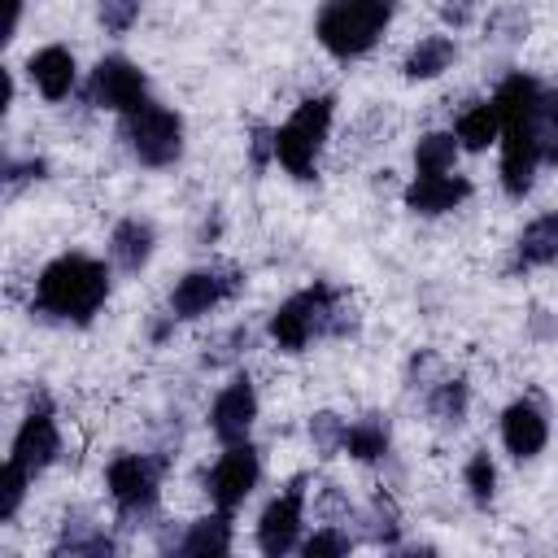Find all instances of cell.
I'll list each match as a JSON object with an SVG mask.
<instances>
[{
	"label": "cell",
	"instance_id": "obj_18",
	"mask_svg": "<svg viewBox=\"0 0 558 558\" xmlns=\"http://www.w3.org/2000/svg\"><path fill=\"white\" fill-rule=\"evenodd\" d=\"M26 74H31L35 92H39L44 100H52V105H57V100H65V96L74 92V83H78V61H74V52H70V48L48 44V48L31 52Z\"/></svg>",
	"mask_w": 558,
	"mask_h": 558
},
{
	"label": "cell",
	"instance_id": "obj_23",
	"mask_svg": "<svg viewBox=\"0 0 558 558\" xmlns=\"http://www.w3.org/2000/svg\"><path fill=\"white\" fill-rule=\"evenodd\" d=\"M388 445H392V427H388V414H362L344 427V453L353 462H384L388 458Z\"/></svg>",
	"mask_w": 558,
	"mask_h": 558
},
{
	"label": "cell",
	"instance_id": "obj_31",
	"mask_svg": "<svg viewBox=\"0 0 558 558\" xmlns=\"http://www.w3.org/2000/svg\"><path fill=\"white\" fill-rule=\"evenodd\" d=\"M349 549H353V536L340 523H323L314 536H301L305 558H331V554H349Z\"/></svg>",
	"mask_w": 558,
	"mask_h": 558
},
{
	"label": "cell",
	"instance_id": "obj_25",
	"mask_svg": "<svg viewBox=\"0 0 558 558\" xmlns=\"http://www.w3.org/2000/svg\"><path fill=\"white\" fill-rule=\"evenodd\" d=\"M462 144L453 131H427L414 140V174H449Z\"/></svg>",
	"mask_w": 558,
	"mask_h": 558
},
{
	"label": "cell",
	"instance_id": "obj_26",
	"mask_svg": "<svg viewBox=\"0 0 558 558\" xmlns=\"http://www.w3.org/2000/svg\"><path fill=\"white\" fill-rule=\"evenodd\" d=\"M366 541H375V545H388V549H397V541H401V510H397V497L392 493H375L371 497V506H366Z\"/></svg>",
	"mask_w": 558,
	"mask_h": 558
},
{
	"label": "cell",
	"instance_id": "obj_35",
	"mask_svg": "<svg viewBox=\"0 0 558 558\" xmlns=\"http://www.w3.org/2000/svg\"><path fill=\"white\" fill-rule=\"evenodd\" d=\"M244 344H248V327H231V331H222V336L214 340V353L205 349V366H222V362L240 357Z\"/></svg>",
	"mask_w": 558,
	"mask_h": 558
},
{
	"label": "cell",
	"instance_id": "obj_5",
	"mask_svg": "<svg viewBox=\"0 0 558 558\" xmlns=\"http://www.w3.org/2000/svg\"><path fill=\"white\" fill-rule=\"evenodd\" d=\"M331 122H336V96H305L288 113V122L275 126V161L301 183L318 179V153L331 135Z\"/></svg>",
	"mask_w": 558,
	"mask_h": 558
},
{
	"label": "cell",
	"instance_id": "obj_1",
	"mask_svg": "<svg viewBox=\"0 0 558 558\" xmlns=\"http://www.w3.org/2000/svg\"><path fill=\"white\" fill-rule=\"evenodd\" d=\"M541 92L545 83L514 70L497 83L493 92V109H497V122H501V192L510 201H523L536 183V170L545 166L541 157V131H536V113H541Z\"/></svg>",
	"mask_w": 558,
	"mask_h": 558
},
{
	"label": "cell",
	"instance_id": "obj_15",
	"mask_svg": "<svg viewBox=\"0 0 558 558\" xmlns=\"http://www.w3.org/2000/svg\"><path fill=\"white\" fill-rule=\"evenodd\" d=\"M501 445H506V453L514 462L536 458L549 445V418H545V410L536 401H527V397L510 401L501 410Z\"/></svg>",
	"mask_w": 558,
	"mask_h": 558
},
{
	"label": "cell",
	"instance_id": "obj_17",
	"mask_svg": "<svg viewBox=\"0 0 558 558\" xmlns=\"http://www.w3.org/2000/svg\"><path fill=\"white\" fill-rule=\"evenodd\" d=\"M153 253H157V227L148 218L131 214V218L113 222V231H109V266L113 270L140 275L153 262Z\"/></svg>",
	"mask_w": 558,
	"mask_h": 558
},
{
	"label": "cell",
	"instance_id": "obj_32",
	"mask_svg": "<svg viewBox=\"0 0 558 558\" xmlns=\"http://www.w3.org/2000/svg\"><path fill=\"white\" fill-rule=\"evenodd\" d=\"M140 4L144 0H96V17H100V26L109 35H126L135 26V17H140Z\"/></svg>",
	"mask_w": 558,
	"mask_h": 558
},
{
	"label": "cell",
	"instance_id": "obj_24",
	"mask_svg": "<svg viewBox=\"0 0 558 558\" xmlns=\"http://www.w3.org/2000/svg\"><path fill=\"white\" fill-rule=\"evenodd\" d=\"M453 135H458V144H462L466 153H484L488 144H497L501 122H497L493 100H480V105L462 109V113H458V122H453Z\"/></svg>",
	"mask_w": 558,
	"mask_h": 558
},
{
	"label": "cell",
	"instance_id": "obj_12",
	"mask_svg": "<svg viewBox=\"0 0 558 558\" xmlns=\"http://www.w3.org/2000/svg\"><path fill=\"white\" fill-rule=\"evenodd\" d=\"M257 480H262V453L248 440H240V445H222V458L205 475V493H209V501L218 510H231L235 514L253 497Z\"/></svg>",
	"mask_w": 558,
	"mask_h": 558
},
{
	"label": "cell",
	"instance_id": "obj_27",
	"mask_svg": "<svg viewBox=\"0 0 558 558\" xmlns=\"http://www.w3.org/2000/svg\"><path fill=\"white\" fill-rule=\"evenodd\" d=\"M462 484H466V493H471L475 506H488V501L497 497V462L488 458V449H475V453L466 458Z\"/></svg>",
	"mask_w": 558,
	"mask_h": 558
},
{
	"label": "cell",
	"instance_id": "obj_28",
	"mask_svg": "<svg viewBox=\"0 0 558 558\" xmlns=\"http://www.w3.org/2000/svg\"><path fill=\"white\" fill-rule=\"evenodd\" d=\"M536 131H541V157H545V166H558V83H545V92H541Z\"/></svg>",
	"mask_w": 558,
	"mask_h": 558
},
{
	"label": "cell",
	"instance_id": "obj_6",
	"mask_svg": "<svg viewBox=\"0 0 558 558\" xmlns=\"http://www.w3.org/2000/svg\"><path fill=\"white\" fill-rule=\"evenodd\" d=\"M161 475H166V458H153V453H118L105 466V488L122 523H144L157 514Z\"/></svg>",
	"mask_w": 558,
	"mask_h": 558
},
{
	"label": "cell",
	"instance_id": "obj_3",
	"mask_svg": "<svg viewBox=\"0 0 558 558\" xmlns=\"http://www.w3.org/2000/svg\"><path fill=\"white\" fill-rule=\"evenodd\" d=\"M349 331H357V314L331 283H310L292 292L275 305L266 323V336L279 353H305L314 340H340Z\"/></svg>",
	"mask_w": 558,
	"mask_h": 558
},
{
	"label": "cell",
	"instance_id": "obj_4",
	"mask_svg": "<svg viewBox=\"0 0 558 558\" xmlns=\"http://www.w3.org/2000/svg\"><path fill=\"white\" fill-rule=\"evenodd\" d=\"M392 9L397 4L388 0H323L314 35L336 61H357L379 44V35L392 22Z\"/></svg>",
	"mask_w": 558,
	"mask_h": 558
},
{
	"label": "cell",
	"instance_id": "obj_13",
	"mask_svg": "<svg viewBox=\"0 0 558 558\" xmlns=\"http://www.w3.org/2000/svg\"><path fill=\"white\" fill-rule=\"evenodd\" d=\"M253 423H257V388L248 375H231V384H222L209 405V432L222 445H240L248 440Z\"/></svg>",
	"mask_w": 558,
	"mask_h": 558
},
{
	"label": "cell",
	"instance_id": "obj_22",
	"mask_svg": "<svg viewBox=\"0 0 558 558\" xmlns=\"http://www.w3.org/2000/svg\"><path fill=\"white\" fill-rule=\"evenodd\" d=\"M423 414L436 423V427H462L466 423V410H471V384L466 379H432L423 392Z\"/></svg>",
	"mask_w": 558,
	"mask_h": 558
},
{
	"label": "cell",
	"instance_id": "obj_36",
	"mask_svg": "<svg viewBox=\"0 0 558 558\" xmlns=\"http://www.w3.org/2000/svg\"><path fill=\"white\" fill-rule=\"evenodd\" d=\"M475 9H480V0H440V17H445L453 31L471 26V22H475Z\"/></svg>",
	"mask_w": 558,
	"mask_h": 558
},
{
	"label": "cell",
	"instance_id": "obj_30",
	"mask_svg": "<svg viewBox=\"0 0 558 558\" xmlns=\"http://www.w3.org/2000/svg\"><path fill=\"white\" fill-rule=\"evenodd\" d=\"M31 484H35V480H31L22 466L4 462V475H0V523H13V519H17V510H22Z\"/></svg>",
	"mask_w": 558,
	"mask_h": 558
},
{
	"label": "cell",
	"instance_id": "obj_20",
	"mask_svg": "<svg viewBox=\"0 0 558 558\" xmlns=\"http://www.w3.org/2000/svg\"><path fill=\"white\" fill-rule=\"evenodd\" d=\"M458 61V39L453 35H423L410 44V52L401 57V74L410 83H432L440 78L445 70H453Z\"/></svg>",
	"mask_w": 558,
	"mask_h": 558
},
{
	"label": "cell",
	"instance_id": "obj_2",
	"mask_svg": "<svg viewBox=\"0 0 558 558\" xmlns=\"http://www.w3.org/2000/svg\"><path fill=\"white\" fill-rule=\"evenodd\" d=\"M109 301V266L92 253H57L35 279V314L87 327Z\"/></svg>",
	"mask_w": 558,
	"mask_h": 558
},
{
	"label": "cell",
	"instance_id": "obj_16",
	"mask_svg": "<svg viewBox=\"0 0 558 558\" xmlns=\"http://www.w3.org/2000/svg\"><path fill=\"white\" fill-rule=\"evenodd\" d=\"M471 179L466 174H414L401 192L405 209L410 214H423V218H440V214H453L466 196H471Z\"/></svg>",
	"mask_w": 558,
	"mask_h": 558
},
{
	"label": "cell",
	"instance_id": "obj_11",
	"mask_svg": "<svg viewBox=\"0 0 558 558\" xmlns=\"http://www.w3.org/2000/svg\"><path fill=\"white\" fill-rule=\"evenodd\" d=\"M144 100H148V78L131 57L113 52V57H100L92 65V78H87V105L92 109H109V113L126 118Z\"/></svg>",
	"mask_w": 558,
	"mask_h": 558
},
{
	"label": "cell",
	"instance_id": "obj_8",
	"mask_svg": "<svg viewBox=\"0 0 558 558\" xmlns=\"http://www.w3.org/2000/svg\"><path fill=\"white\" fill-rule=\"evenodd\" d=\"M61 458V427H57V414H52V397L44 388L31 392L26 401V414L13 432V445H9V462L22 466L31 480L44 475L52 462Z\"/></svg>",
	"mask_w": 558,
	"mask_h": 558
},
{
	"label": "cell",
	"instance_id": "obj_10",
	"mask_svg": "<svg viewBox=\"0 0 558 558\" xmlns=\"http://www.w3.org/2000/svg\"><path fill=\"white\" fill-rule=\"evenodd\" d=\"M305 484L310 475H292L283 484V493H275L266 501V510L257 514V549L266 558H283L292 549H301V527H305Z\"/></svg>",
	"mask_w": 558,
	"mask_h": 558
},
{
	"label": "cell",
	"instance_id": "obj_29",
	"mask_svg": "<svg viewBox=\"0 0 558 558\" xmlns=\"http://www.w3.org/2000/svg\"><path fill=\"white\" fill-rule=\"evenodd\" d=\"M344 418L336 414V410H318L314 418H310V440H314V449L323 453V458H331V453H344Z\"/></svg>",
	"mask_w": 558,
	"mask_h": 558
},
{
	"label": "cell",
	"instance_id": "obj_38",
	"mask_svg": "<svg viewBox=\"0 0 558 558\" xmlns=\"http://www.w3.org/2000/svg\"><path fill=\"white\" fill-rule=\"evenodd\" d=\"M388 4H397V0H388Z\"/></svg>",
	"mask_w": 558,
	"mask_h": 558
},
{
	"label": "cell",
	"instance_id": "obj_37",
	"mask_svg": "<svg viewBox=\"0 0 558 558\" xmlns=\"http://www.w3.org/2000/svg\"><path fill=\"white\" fill-rule=\"evenodd\" d=\"M9 4V22H4V39H17V26H22V9L26 0H4Z\"/></svg>",
	"mask_w": 558,
	"mask_h": 558
},
{
	"label": "cell",
	"instance_id": "obj_34",
	"mask_svg": "<svg viewBox=\"0 0 558 558\" xmlns=\"http://www.w3.org/2000/svg\"><path fill=\"white\" fill-rule=\"evenodd\" d=\"M44 170H48V161H44V157H22V161H17V157H9V161H4V174H0V179H4V192H9V196H17L26 183H39V179H44Z\"/></svg>",
	"mask_w": 558,
	"mask_h": 558
},
{
	"label": "cell",
	"instance_id": "obj_7",
	"mask_svg": "<svg viewBox=\"0 0 558 558\" xmlns=\"http://www.w3.org/2000/svg\"><path fill=\"white\" fill-rule=\"evenodd\" d=\"M118 131L126 153L148 170H166L183 157V118L161 100H144L135 113L122 118Z\"/></svg>",
	"mask_w": 558,
	"mask_h": 558
},
{
	"label": "cell",
	"instance_id": "obj_14",
	"mask_svg": "<svg viewBox=\"0 0 558 558\" xmlns=\"http://www.w3.org/2000/svg\"><path fill=\"white\" fill-rule=\"evenodd\" d=\"M231 545H235L231 510H218V506H214V514H201V519L183 523L179 532H161L157 536V549H166V554H192V558L231 554Z\"/></svg>",
	"mask_w": 558,
	"mask_h": 558
},
{
	"label": "cell",
	"instance_id": "obj_19",
	"mask_svg": "<svg viewBox=\"0 0 558 558\" xmlns=\"http://www.w3.org/2000/svg\"><path fill=\"white\" fill-rule=\"evenodd\" d=\"M554 262H558V209L532 218V222L519 231L506 270L519 275V270H541V266H554Z\"/></svg>",
	"mask_w": 558,
	"mask_h": 558
},
{
	"label": "cell",
	"instance_id": "obj_21",
	"mask_svg": "<svg viewBox=\"0 0 558 558\" xmlns=\"http://www.w3.org/2000/svg\"><path fill=\"white\" fill-rule=\"evenodd\" d=\"M52 554H92V558H109L118 554V541L105 532V523H96L87 510H70L61 523V536L52 545Z\"/></svg>",
	"mask_w": 558,
	"mask_h": 558
},
{
	"label": "cell",
	"instance_id": "obj_33",
	"mask_svg": "<svg viewBox=\"0 0 558 558\" xmlns=\"http://www.w3.org/2000/svg\"><path fill=\"white\" fill-rule=\"evenodd\" d=\"M523 35H527V13H523L519 4H501V9H493V17H488V39L519 44Z\"/></svg>",
	"mask_w": 558,
	"mask_h": 558
},
{
	"label": "cell",
	"instance_id": "obj_9",
	"mask_svg": "<svg viewBox=\"0 0 558 558\" xmlns=\"http://www.w3.org/2000/svg\"><path fill=\"white\" fill-rule=\"evenodd\" d=\"M244 288V275L235 266H196L187 270L170 296H166V310L179 318V323H192V318H205L209 310L227 305L235 292Z\"/></svg>",
	"mask_w": 558,
	"mask_h": 558
}]
</instances>
